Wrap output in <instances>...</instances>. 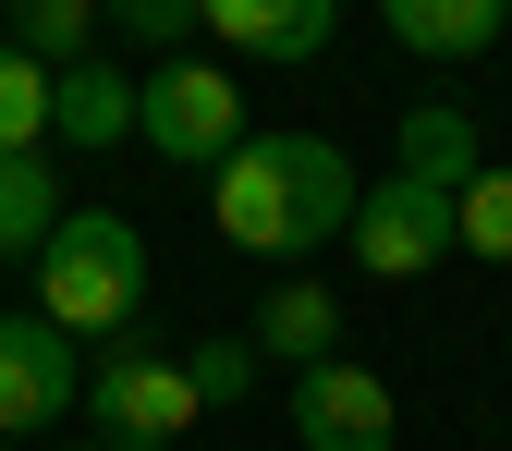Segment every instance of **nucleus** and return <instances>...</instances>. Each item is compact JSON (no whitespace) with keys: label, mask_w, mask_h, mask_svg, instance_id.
Masks as SVG:
<instances>
[{"label":"nucleus","mask_w":512,"mask_h":451,"mask_svg":"<svg viewBox=\"0 0 512 451\" xmlns=\"http://www.w3.org/2000/svg\"><path fill=\"white\" fill-rule=\"evenodd\" d=\"M452 244L488 256V269H512V171H476L464 196H452Z\"/></svg>","instance_id":"obj_16"},{"label":"nucleus","mask_w":512,"mask_h":451,"mask_svg":"<svg viewBox=\"0 0 512 451\" xmlns=\"http://www.w3.org/2000/svg\"><path fill=\"white\" fill-rule=\"evenodd\" d=\"M110 25H122V37H135L147 61H171L183 37H196V0H110Z\"/></svg>","instance_id":"obj_18"},{"label":"nucleus","mask_w":512,"mask_h":451,"mask_svg":"<svg viewBox=\"0 0 512 451\" xmlns=\"http://www.w3.org/2000/svg\"><path fill=\"white\" fill-rule=\"evenodd\" d=\"M74 403H86V366H74V342H61L37 305H25V317H0V439L61 427Z\"/></svg>","instance_id":"obj_7"},{"label":"nucleus","mask_w":512,"mask_h":451,"mask_svg":"<svg viewBox=\"0 0 512 451\" xmlns=\"http://www.w3.org/2000/svg\"><path fill=\"white\" fill-rule=\"evenodd\" d=\"M86 37H98V0H25V13H13V49L37 61V74H74Z\"/></svg>","instance_id":"obj_15"},{"label":"nucleus","mask_w":512,"mask_h":451,"mask_svg":"<svg viewBox=\"0 0 512 451\" xmlns=\"http://www.w3.org/2000/svg\"><path fill=\"white\" fill-rule=\"evenodd\" d=\"M147 305V232L122 208H61V232L37 244V317L61 342H122Z\"/></svg>","instance_id":"obj_2"},{"label":"nucleus","mask_w":512,"mask_h":451,"mask_svg":"<svg viewBox=\"0 0 512 451\" xmlns=\"http://www.w3.org/2000/svg\"><path fill=\"white\" fill-rule=\"evenodd\" d=\"M86 415H98L110 451H171L208 403H196V378H183V354H135V342H110V354L86 366Z\"/></svg>","instance_id":"obj_4"},{"label":"nucleus","mask_w":512,"mask_h":451,"mask_svg":"<svg viewBox=\"0 0 512 451\" xmlns=\"http://www.w3.org/2000/svg\"><path fill=\"white\" fill-rule=\"evenodd\" d=\"M135 147H159L171 171H220L244 147V86L220 61H159L135 86Z\"/></svg>","instance_id":"obj_3"},{"label":"nucleus","mask_w":512,"mask_h":451,"mask_svg":"<svg viewBox=\"0 0 512 451\" xmlns=\"http://www.w3.org/2000/svg\"><path fill=\"white\" fill-rule=\"evenodd\" d=\"M0 451H13V439H0Z\"/></svg>","instance_id":"obj_21"},{"label":"nucleus","mask_w":512,"mask_h":451,"mask_svg":"<svg viewBox=\"0 0 512 451\" xmlns=\"http://www.w3.org/2000/svg\"><path fill=\"white\" fill-rule=\"evenodd\" d=\"M500 354H512V330H500Z\"/></svg>","instance_id":"obj_20"},{"label":"nucleus","mask_w":512,"mask_h":451,"mask_svg":"<svg viewBox=\"0 0 512 451\" xmlns=\"http://www.w3.org/2000/svg\"><path fill=\"white\" fill-rule=\"evenodd\" d=\"M330 25V0H196V37H220L232 61H317Z\"/></svg>","instance_id":"obj_8"},{"label":"nucleus","mask_w":512,"mask_h":451,"mask_svg":"<svg viewBox=\"0 0 512 451\" xmlns=\"http://www.w3.org/2000/svg\"><path fill=\"white\" fill-rule=\"evenodd\" d=\"M354 159L330 147V135H244L220 171H208V220H220V244H244V256H317V244H342L354 232Z\"/></svg>","instance_id":"obj_1"},{"label":"nucleus","mask_w":512,"mask_h":451,"mask_svg":"<svg viewBox=\"0 0 512 451\" xmlns=\"http://www.w3.org/2000/svg\"><path fill=\"white\" fill-rule=\"evenodd\" d=\"M49 135L61 147H135V74H110V61L49 74Z\"/></svg>","instance_id":"obj_10"},{"label":"nucleus","mask_w":512,"mask_h":451,"mask_svg":"<svg viewBox=\"0 0 512 451\" xmlns=\"http://www.w3.org/2000/svg\"><path fill=\"white\" fill-rule=\"evenodd\" d=\"M244 342H256V366H293V378H305V366H330V354H342V293L293 269V281H269V305H256V330H244Z\"/></svg>","instance_id":"obj_9"},{"label":"nucleus","mask_w":512,"mask_h":451,"mask_svg":"<svg viewBox=\"0 0 512 451\" xmlns=\"http://www.w3.org/2000/svg\"><path fill=\"white\" fill-rule=\"evenodd\" d=\"M0 159H49V74L0 37Z\"/></svg>","instance_id":"obj_14"},{"label":"nucleus","mask_w":512,"mask_h":451,"mask_svg":"<svg viewBox=\"0 0 512 451\" xmlns=\"http://www.w3.org/2000/svg\"><path fill=\"white\" fill-rule=\"evenodd\" d=\"M391 171H415L427 196H464V183L488 171V159H476V122H464L452 98H415V110H403V159H391Z\"/></svg>","instance_id":"obj_12"},{"label":"nucleus","mask_w":512,"mask_h":451,"mask_svg":"<svg viewBox=\"0 0 512 451\" xmlns=\"http://www.w3.org/2000/svg\"><path fill=\"white\" fill-rule=\"evenodd\" d=\"M354 269L366 281H427L452 269V196H427L415 171H378L354 196Z\"/></svg>","instance_id":"obj_5"},{"label":"nucleus","mask_w":512,"mask_h":451,"mask_svg":"<svg viewBox=\"0 0 512 451\" xmlns=\"http://www.w3.org/2000/svg\"><path fill=\"white\" fill-rule=\"evenodd\" d=\"M391 37L427 61H488L512 37V0H391Z\"/></svg>","instance_id":"obj_11"},{"label":"nucleus","mask_w":512,"mask_h":451,"mask_svg":"<svg viewBox=\"0 0 512 451\" xmlns=\"http://www.w3.org/2000/svg\"><path fill=\"white\" fill-rule=\"evenodd\" d=\"M183 378H196L208 415H220V403H256V342H244V330H208L196 354H183Z\"/></svg>","instance_id":"obj_17"},{"label":"nucleus","mask_w":512,"mask_h":451,"mask_svg":"<svg viewBox=\"0 0 512 451\" xmlns=\"http://www.w3.org/2000/svg\"><path fill=\"white\" fill-rule=\"evenodd\" d=\"M61 232V171L49 159H0V256H37Z\"/></svg>","instance_id":"obj_13"},{"label":"nucleus","mask_w":512,"mask_h":451,"mask_svg":"<svg viewBox=\"0 0 512 451\" xmlns=\"http://www.w3.org/2000/svg\"><path fill=\"white\" fill-rule=\"evenodd\" d=\"M281 403H293V439H305V451H391V439H403V403H391V378H378V366H354V354L305 366Z\"/></svg>","instance_id":"obj_6"},{"label":"nucleus","mask_w":512,"mask_h":451,"mask_svg":"<svg viewBox=\"0 0 512 451\" xmlns=\"http://www.w3.org/2000/svg\"><path fill=\"white\" fill-rule=\"evenodd\" d=\"M61 451H110V439H61Z\"/></svg>","instance_id":"obj_19"}]
</instances>
